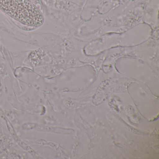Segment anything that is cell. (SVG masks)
<instances>
[{
	"label": "cell",
	"instance_id": "1",
	"mask_svg": "<svg viewBox=\"0 0 159 159\" xmlns=\"http://www.w3.org/2000/svg\"><path fill=\"white\" fill-rule=\"evenodd\" d=\"M0 10L29 26L39 27L44 23L43 15L30 0H0Z\"/></svg>",
	"mask_w": 159,
	"mask_h": 159
}]
</instances>
